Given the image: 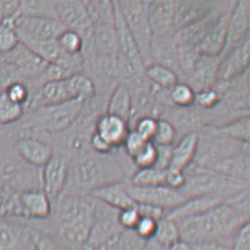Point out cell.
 <instances>
[{"instance_id":"1","label":"cell","mask_w":250,"mask_h":250,"mask_svg":"<svg viewBox=\"0 0 250 250\" xmlns=\"http://www.w3.org/2000/svg\"><path fill=\"white\" fill-rule=\"evenodd\" d=\"M250 221V189L204 213L176 221L186 243L232 241L237 229Z\"/></svg>"},{"instance_id":"2","label":"cell","mask_w":250,"mask_h":250,"mask_svg":"<svg viewBox=\"0 0 250 250\" xmlns=\"http://www.w3.org/2000/svg\"><path fill=\"white\" fill-rule=\"evenodd\" d=\"M52 226L48 232L65 250H81L86 246L95 219L98 201L88 194L63 193Z\"/></svg>"},{"instance_id":"3","label":"cell","mask_w":250,"mask_h":250,"mask_svg":"<svg viewBox=\"0 0 250 250\" xmlns=\"http://www.w3.org/2000/svg\"><path fill=\"white\" fill-rule=\"evenodd\" d=\"M124 177L121 164L110 154L80 153L74 160H70L66 188L70 186L73 188L68 193L89 194L103 186L124 181Z\"/></svg>"},{"instance_id":"4","label":"cell","mask_w":250,"mask_h":250,"mask_svg":"<svg viewBox=\"0 0 250 250\" xmlns=\"http://www.w3.org/2000/svg\"><path fill=\"white\" fill-rule=\"evenodd\" d=\"M186 174L185 185L181 191L188 198L197 195H216L230 199L242 191L250 189V182L224 176L198 166L188 173L186 171Z\"/></svg>"},{"instance_id":"5","label":"cell","mask_w":250,"mask_h":250,"mask_svg":"<svg viewBox=\"0 0 250 250\" xmlns=\"http://www.w3.org/2000/svg\"><path fill=\"white\" fill-rule=\"evenodd\" d=\"M86 103L80 99L43 104L34 109L31 126L48 134H60L78 121Z\"/></svg>"},{"instance_id":"6","label":"cell","mask_w":250,"mask_h":250,"mask_svg":"<svg viewBox=\"0 0 250 250\" xmlns=\"http://www.w3.org/2000/svg\"><path fill=\"white\" fill-rule=\"evenodd\" d=\"M30 189H42V168L25 162L16 152L13 156L0 157V191Z\"/></svg>"},{"instance_id":"7","label":"cell","mask_w":250,"mask_h":250,"mask_svg":"<svg viewBox=\"0 0 250 250\" xmlns=\"http://www.w3.org/2000/svg\"><path fill=\"white\" fill-rule=\"evenodd\" d=\"M116 3L126 27L139 48L144 65L147 66L152 63L150 51L153 35L144 4L132 0H116Z\"/></svg>"},{"instance_id":"8","label":"cell","mask_w":250,"mask_h":250,"mask_svg":"<svg viewBox=\"0 0 250 250\" xmlns=\"http://www.w3.org/2000/svg\"><path fill=\"white\" fill-rule=\"evenodd\" d=\"M95 219L85 248L98 250L115 243L124 229L118 220L119 210L98 200Z\"/></svg>"},{"instance_id":"9","label":"cell","mask_w":250,"mask_h":250,"mask_svg":"<svg viewBox=\"0 0 250 250\" xmlns=\"http://www.w3.org/2000/svg\"><path fill=\"white\" fill-rule=\"evenodd\" d=\"M56 17L66 28L75 30L84 42L92 35L94 21L83 0H52Z\"/></svg>"},{"instance_id":"10","label":"cell","mask_w":250,"mask_h":250,"mask_svg":"<svg viewBox=\"0 0 250 250\" xmlns=\"http://www.w3.org/2000/svg\"><path fill=\"white\" fill-rule=\"evenodd\" d=\"M14 25L21 41L56 40L66 28L58 19L24 16L21 14L14 20Z\"/></svg>"},{"instance_id":"11","label":"cell","mask_w":250,"mask_h":250,"mask_svg":"<svg viewBox=\"0 0 250 250\" xmlns=\"http://www.w3.org/2000/svg\"><path fill=\"white\" fill-rule=\"evenodd\" d=\"M131 196L137 204H148L170 210L176 208L188 199L181 190L174 189L167 185L136 187L126 185Z\"/></svg>"},{"instance_id":"12","label":"cell","mask_w":250,"mask_h":250,"mask_svg":"<svg viewBox=\"0 0 250 250\" xmlns=\"http://www.w3.org/2000/svg\"><path fill=\"white\" fill-rule=\"evenodd\" d=\"M70 159L62 153H53L42 167V188L51 201H55L65 191L69 176Z\"/></svg>"},{"instance_id":"13","label":"cell","mask_w":250,"mask_h":250,"mask_svg":"<svg viewBox=\"0 0 250 250\" xmlns=\"http://www.w3.org/2000/svg\"><path fill=\"white\" fill-rule=\"evenodd\" d=\"M250 37L221 54L217 83L236 79L250 70Z\"/></svg>"},{"instance_id":"14","label":"cell","mask_w":250,"mask_h":250,"mask_svg":"<svg viewBox=\"0 0 250 250\" xmlns=\"http://www.w3.org/2000/svg\"><path fill=\"white\" fill-rule=\"evenodd\" d=\"M143 4L153 37L173 36L175 33L173 0H144Z\"/></svg>"},{"instance_id":"15","label":"cell","mask_w":250,"mask_h":250,"mask_svg":"<svg viewBox=\"0 0 250 250\" xmlns=\"http://www.w3.org/2000/svg\"><path fill=\"white\" fill-rule=\"evenodd\" d=\"M0 56L3 61L18 70L24 79L28 82L34 81L37 83L38 77L49 64L22 42H20L12 51Z\"/></svg>"},{"instance_id":"16","label":"cell","mask_w":250,"mask_h":250,"mask_svg":"<svg viewBox=\"0 0 250 250\" xmlns=\"http://www.w3.org/2000/svg\"><path fill=\"white\" fill-rule=\"evenodd\" d=\"M114 5V28L116 31L118 44L121 57L129 64L133 69L141 75H144V65L143 58L136 42L126 27L121 12L117 5L116 0H113Z\"/></svg>"},{"instance_id":"17","label":"cell","mask_w":250,"mask_h":250,"mask_svg":"<svg viewBox=\"0 0 250 250\" xmlns=\"http://www.w3.org/2000/svg\"><path fill=\"white\" fill-rule=\"evenodd\" d=\"M250 0H236L228 16L227 44L222 53L250 37Z\"/></svg>"},{"instance_id":"18","label":"cell","mask_w":250,"mask_h":250,"mask_svg":"<svg viewBox=\"0 0 250 250\" xmlns=\"http://www.w3.org/2000/svg\"><path fill=\"white\" fill-rule=\"evenodd\" d=\"M18 218L46 220L52 213V201L42 189H30L19 193Z\"/></svg>"},{"instance_id":"19","label":"cell","mask_w":250,"mask_h":250,"mask_svg":"<svg viewBox=\"0 0 250 250\" xmlns=\"http://www.w3.org/2000/svg\"><path fill=\"white\" fill-rule=\"evenodd\" d=\"M14 150L25 162L39 168H42L54 153L51 144L32 135L16 140Z\"/></svg>"},{"instance_id":"20","label":"cell","mask_w":250,"mask_h":250,"mask_svg":"<svg viewBox=\"0 0 250 250\" xmlns=\"http://www.w3.org/2000/svg\"><path fill=\"white\" fill-rule=\"evenodd\" d=\"M200 167L218 172L224 176L250 182V152L237 153L212 160Z\"/></svg>"},{"instance_id":"21","label":"cell","mask_w":250,"mask_h":250,"mask_svg":"<svg viewBox=\"0 0 250 250\" xmlns=\"http://www.w3.org/2000/svg\"><path fill=\"white\" fill-rule=\"evenodd\" d=\"M220 56L204 55L200 53L187 78L195 91L202 88H214L218 81Z\"/></svg>"},{"instance_id":"22","label":"cell","mask_w":250,"mask_h":250,"mask_svg":"<svg viewBox=\"0 0 250 250\" xmlns=\"http://www.w3.org/2000/svg\"><path fill=\"white\" fill-rule=\"evenodd\" d=\"M230 199L216 195L193 196L188 198L183 204L177 206L176 208L167 210L165 217L172 219L174 221H180L181 219H185L204 213L208 209L214 208Z\"/></svg>"},{"instance_id":"23","label":"cell","mask_w":250,"mask_h":250,"mask_svg":"<svg viewBox=\"0 0 250 250\" xmlns=\"http://www.w3.org/2000/svg\"><path fill=\"white\" fill-rule=\"evenodd\" d=\"M129 130L128 122L107 112L98 116L95 121L94 131L111 144L113 148L123 146Z\"/></svg>"},{"instance_id":"24","label":"cell","mask_w":250,"mask_h":250,"mask_svg":"<svg viewBox=\"0 0 250 250\" xmlns=\"http://www.w3.org/2000/svg\"><path fill=\"white\" fill-rule=\"evenodd\" d=\"M228 16L229 13L218 14L198 45V51L201 54L208 56L222 54L227 44Z\"/></svg>"},{"instance_id":"25","label":"cell","mask_w":250,"mask_h":250,"mask_svg":"<svg viewBox=\"0 0 250 250\" xmlns=\"http://www.w3.org/2000/svg\"><path fill=\"white\" fill-rule=\"evenodd\" d=\"M88 195L118 210L137 206V203L130 195L124 181L112 182L103 186L93 190Z\"/></svg>"},{"instance_id":"26","label":"cell","mask_w":250,"mask_h":250,"mask_svg":"<svg viewBox=\"0 0 250 250\" xmlns=\"http://www.w3.org/2000/svg\"><path fill=\"white\" fill-rule=\"evenodd\" d=\"M173 3L175 31L199 21L216 10L207 0H173Z\"/></svg>"},{"instance_id":"27","label":"cell","mask_w":250,"mask_h":250,"mask_svg":"<svg viewBox=\"0 0 250 250\" xmlns=\"http://www.w3.org/2000/svg\"><path fill=\"white\" fill-rule=\"evenodd\" d=\"M221 12L213 10L208 15L196 21L193 23L188 24L183 28L178 29L173 35V41L176 46L193 47L197 48L200 42L204 39V36L212 25L214 21Z\"/></svg>"},{"instance_id":"28","label":"cell","mask_w":250,"mask_h":250,"mask_svg":"<svg viewBox=\"0 0 250 250\" xmlns=\"http://www.w3.org/2000/svg\"><path fill=\"white\" fill-rule=\"evenodd\" d=\"M199 139V134L196 132L186 133L171 147V161L169 167L187 171L197 156Z\"/></svg>"},{"instance_id":"29","label":"cell","mask_w":250,"mask_h":250,"mask_svg":"<svg viewBox=\"0 0 250 250\" xmlns=\"http://www.w3.org/2000/svg\"><path fill=\"white\" fill-rule=\"evenodd\" d=\"M134 110L133 96L125 83L117 84L111 92L107 104V113L121 118L129 123Z\"/></svg>"},{"instance_id":"30","label":"cell","mask_w":250,"mask_h":250,"mask_svg":"<svg viewBox=\"0 0 250 250\" xmlns=\"http://www.w3.org/2000/svg\"><path fill=\"white\" fill-rule=\"evenodd\" d=\"M144 74L149 83L165 91L171 90L172 87L181 82L180 76L175 71L158 63H151L145 66Z\"/></svg>"},{"instance_id":"31","label":"cell","mask_w":250,"mask_h":250,"mask_svg":"<svg viewBox=\"0 0 250 250\" xmlns=\"http://www.w3.org/2000/svg\"><path fill=\"white\" fill-rule=\"evenodd\" d=\"M66 84L72 99H80L86 103L96 97V83L83 72H76L70 75L66 78Z\"/></svg>"},{"instance_id":"32","label":"cell","mask_w":250,"mask_h":250,"mask_svg":"<svg viewBox=\"0 0 250 250\" xmlns=\"http://www.w3.org/2000/svg\"><path fill=\"white\" fill-rule=\"evenodd\" d=\"M212 128L226 137L250 144V118L249 114L236 118L227 124L212 126Z\"/></svg>"},{"instance_id":"33","label":"cell","mask_w":250,"mask_h":250,"mask_svg":"<svg viewBox=\"0 0 250 250\" xmlns=\"http://www.w3.org/2000/svg\"><path fill=\"white\" fill-rule=\"evenodd\" d=\"M66 79L42 84L39 93V105L52 104L71 100Z\"/></svg>"},{"instance_id":"34","label":"cell","mask_w":250,"mask_h":250,"mask_svg":"<svg viewBox=\"0 0 250 250\" xmlns=\"http://www.w3.org/2000/svg\"><path fill=\"white\" fill-rule=\"evenodd\" d=\"M153 239L165 249H171L182 241L181 230L176 221L166 217L158 221L157 232Z\"/></svg>"},{"instance_id":"35","label":"cell","mask_w":250,"mask_h":250,"mask_svg":"<svg viewBox=\"0 0 250 250\" xmlns=\"http://www.w3.org/2000/svg\"><path fill=\"white\" fill-rule=\"evenodd\" d=\"M166 170L156 167L137 168L130 177L129 185L136 187L165 185Z\"/></svg>"},{"instance_id":"36","label":"cell","mask_w":250,"mask_h":250,"mask_svg":"<svg viewBox=\"0 0 250 250\" xmlns=\"http://www.w3.org/2000/svg\"><path fill=\"white\" fill-rule=\"evenodd\" d=\"M17 16L18 15L0 21V55H4L12 51L21 42L14 25V20Z\"/></svg>"},{"instance_id":"37","label":"cell","mask_w":250,"mask_h":250,"mask_svg":"<svg viewBox=\"0 0 250 250\" xmlns=\"http://www.w3.org/2000/svg\"><path fill=\"white\" fill-rule=\"evenodd\" d=\"M20 14L57 19L52 0H20Z\"/></svg>"},{"instance_id":"38","label":"cell","mask_w":250,"mask_h":250,"mask_svg":"<svg viewBox=\"0 0 250 250\" xmlns=\"http://www.w3.org/2000/svg\"><path fill=\"white\" fill-rule=\"evenodd\" d=\"M24 115V107L8 98L5 91L0 93V125H10Z\"/></svg>"},{"instance_id":"39","label":"cell","mask_w":250,"mask_h":250,"mask_svg":"<svg viewBox=\"0 0 250 250\" xmlns=\"http://www.w3.org/2000/svg\"><path fill=\"white\" fill-rule=\"evenodd\" d=\"M169 97L173 104L183 109L195 105V90L186 82H179L172 87L169 90Z\"/></svg>"},{"instance_id":"40","label":"cell","mask_w":250,"mask_h":250,"mask_svg":"<svg viewBox=\"0 0 250 250\" xmlns=\"http://www.w3.org/2000/svg\"><path fill=\"white\" fill-rule=\"evenodd\" d=\"M56 40L65 53L72 56L83 54L84 39L82 35L77 31L70 28H65Z\"/></svg>"},{"instance_id":"41","label":"cell","mask_w":250,"mask_h":250,"mask_svg":"<svg viewBox=\"0 0 250 250\" xmlns=\"http://www.w3.org/2000/svg\"><path fill=\"white\" fill-rule=\"evenodd\" d=\"M34 250H65L51 234L27 224Z\"/></svg>"},{"instance_id":"42","label":"cell","mask_w":250,"mask_h":250,"mask_svg":"<svg viewBox=\"0 0 250 250\" xmlns=\"http://www.w3.org/2000/svg\"><path fill=\"white\" fill-rule=\"evenodd\" d=\"M29 83L30 82L22 80L14 81L8 84L3 91H5L8 98L14 102L24 107L32 99V90Z\"/></svg>"},{"instance_id":"43","label":"cell","mask_w":250,"mask_h":250,"mask_svg":"<svg viewBox=\"0 0 250 250\" xmlns=\"http://www.w3.org/2000/svg\"><path fill=\"white\" fill-rule=\"evenodd\" d=\"M178 131L171 121L166 119H158V126L152 142L156 145L171 146L176 143Z\"/></svg>"},{"instance_id":"44","label":"cell","mask_w":250,"mask_h":250,"mask_svg":"<svg viewBox=\"0 0 250 250\" xmlns=\"http://www.w3.org/2000/svg\"><path fill=\"white\" fill-rule=\"evenodd\" d=\"M131 159L137 168L155 167L158 159L157 145L151 141L147 142Z\"/></svg>"},{"instance_id":"45","label":"cell","mask_w":250,"mask_h":250,"mask_svg":"<svg viewBox=\"0 0 250 250\" xmlns=\"http://www.w3.org/2000/svg\"><path fill=\"white\" fill-rule=\"evenodd\" d=\"M222 101V97L215 88H202L195 91V104L203 110H211Z\"/></svg>"},{"instance_id":"46","label":"cell","mask_w":250,"mask_h":250,"mask_svg":"<svg viewBox=\"0 0 250 250\" xmlns=\"http://www.w3.org/2000/svg\"><path fill=\"white\" fill-rule=\"evenodd\" d=\"M73 74H74V72L65 66L49 63L41 75L38 77L37 83L39 84V86H42V84L49 82L66 79Z\"/></svg>"},{"instance_id":"47","label":"cell","mask_w":250,"mask_h":250,"mask_svg":"<svg viewBox=\"0 0 250 250\" xmlns=\"http://www.w3.org/2000/svg\"><path fill=\"white\" fill-rule=\"evenodd\" d=\"M158 120L156 117L144 115L141 117L135 123L134 128L146 141H151L158 126Z\"/></svg>"},{"instance_id":"48","label":"cell","mask_w":250,"mask_h":250,"mask_svg":"<svg viewBox=\"0 0 250 250\" xmlns=\"http://www.w3.org/2000/svg\"><path fill=\"white\" fill-rule=\"evenodd\" d=\"M158 220L148 217H141L136 227L134 229L136 235L143 241L151 240L157 232Z\"/></svg>"},{"instance_id":"49","label":"cell","mask_w":250,"mask_h":250,"mask_svg":"<svg viewBox=\"0 0 250 250\" xmlns=\"http://www.w3.org/2000/svg\"><path fill=\"white\" fill-rule=\"evenodd\" d=\"M231 250H250V221L241 225L234 232Z\"/></svg>"},{"instance_id":"50","label":"cell","mask_w":250,"mask_h":250,"mask_svg":"<svg viewBox=\"0 0 250 250\" xmlns=\"http://www.w3.org/2000/svg\"><path fill=\"white\" fill-rule=\"evenodd\" d=\"M141 215L137 206L119 210L118 220L124 230H134L139 221Z\"/></svg>"},{"instance_id":"51","label":"cell","mask_w":250,"mask_h":250,"mask_svg":"<svg viewBox=\"0 0 250 250\" xmlns=\"http://www.w3.org/2000/svg\"><path fill=\"white\" fill-rule=\"evenodd\" d=\"M147 142L149 141L144 140L135 130L130 129L122 147L125 148V153L132 158Z\"/></svg>"},{"instance_id":"52","label":"cell","mask_w":250,"mask_h":250,"mask_svg":"<svg viewBox=\"0 0 250 250\" xmlns=\"http://www.w3.org/2000/svg\"><path fill=\"white\" fill-rule=\"evenodd\" d=\"M187 180L186 171H182L174 167H168L166 170L165 185L174 189L181 190L185 185Z\"/></svg>"},{"instance_id":"53","label":"cell","mask_w":250,"mask_h":250,"mask_svg":"<svg viewBox=\"0 0 250 250\" xmlns=\"http://www.w3.org/2000/svg\"><path fill=\"white\" fill-rule=\"evenodd\" d=\"M189 250H231L232 241H205L187 243Z\"/></svg>"},{"instance_id":"54","label":"cell","mask_w":250,"mask_h":250,"mask_svg":"<svg viewBox=\"0 0 250 250\" xmlns=\"http://www.w3.org/2000/svg\"><path fill=\"white\" fill-rule=\"evenodd\" d=\"M137 209L139 211L141 217L152 218L158 221L165 218L166 212H167L165 208L148 204H137Z\"/></svg>"},{"instance_id":"55","label":"cell","mask_w":250,"mask_h":250,"mask_svg":"<svg viewBox=\"0 0 250 250\" xmlns=\"http://www.w3.org/2000/svg\"><path fill=\"white\" fill-rule=\"evenodd\" d=\"M89 146L91 147L94 152L98 154H111L114 148L111 144L101 137L98 133L93 131L89 139Z\"/></svg>"},{"instance_id":"56","label":"cell","mask_w":250,"mask_h":250,"mask_svg":"<svg viewBox=\"0 0 250 250\" xmlns=\"http://www.w3.org/2000/svg\"><path fill=\"white\" fill-rule=\"evenodd\" d=\"M20 14V0H0V21Z\"/></svg>"},{"instance_id":"57","label":"cell","mask_w":250,"mask_h":250,"mask_svg":"<svg viewBox=\"0 0 250 250\" xmlns=\"http://www.w3.org/2000/svg\"><path fill=\"white\" fill-rule=\"evenodd\" d=\"M171 146L157 145L158 148V159L155 167L166 170L170 167L171 161Z\"/></svg>"},{"instance_id":"58","label":"cell","mask_w":250,"mask_h":250,"mask_svg":"<svg viewBox=\"0 0 250 250\" xmlns=\"http://www.w3.org/2000/svg\"><path fill=\"white\" fill-rule=\"evenodd\" d=\"M142 250H167V249H165L154 239H151L148 241H145Z\"/></svg>"},{"instance_id":"59","label":"cell","mask_w":250,"mask_h":250,"mask_svg":"<svg viewBox=\"0 0 250 250\" xmlns=\"http://www.w3.org/2000/svg\"><path fill=\"white\" fill-rule=\"evenodd\" d=\"M167 250H189V249H188V244H187L186 242L181 241L179 244L174 246L173 248H171V249H167Z\"/></svg>"},{"instance_id":"60","label":"cell","mask_w":250,"mask_h":250,"mask_svg":"<svg viewBox=\"0 0 250 250\" xmlns=\"http://www.w3.org/2000/svg\"><path fill=\"white\" fill-rule=\"evenodd\" d=\"M132 1H135V2H144V0H132Z\"/></svg>"},{"instance_id":"61","label":"cell","mask_w":250,"mask_h":250,"mask_svg":"<svg viewBox=\"0 0 250 250\" xmlns=\"http://www.w3.org/2000/svg\"><path fill=\"white\" fill-rule=\"evenodd\" d=\"M2 91H3V90H2V89H1V88H0V93L2 92Z\"/></svg>"}]
</instances>
